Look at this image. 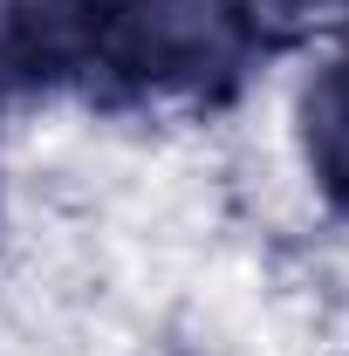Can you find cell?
I'll list each match as a JSON object with an SVG mask.
<instances>
[{
	"label": "cell",
	"mask_w": 349,
	"mask_h": 356,
	"mask_svg": "<svg viewBox=\"0 0 349 356\" xmlns=\"http://www.w3.org/2000/svg\"><path fill=\"white\" fill-rule=\"evenodd\" d=\"M261 48H302L315 35H336L349 28V0H240Z\"/></svg>",
	"instance_id": "3957f363"
},
{
	"label": "cell",
	"mask_w": 349,
	"mask_h": 356,
	"mask_svg": "<svg viewBox=\"0 0 349 356\" xmlns=\"http://www.w3.org/2000/svg\"><path fill=\"white\" fill-rule=\"evenodd\" d=\"M267 55L240 0H21L0 62L21 83H76L110 103L213 110Z\"/></svg>",
	"instance_id": "6da1fadb"
},
{
	"label": "cell",
	"mask_w": 349,
	"mask_h": 356,
	"mask_svg": "<svg viewBox=\"0 0 349 356\" xmlns=\"http://www.w3.org/2000/svg\"><path fill=\"white\" fill-rule=\"evenodd\" d=\"M295 131H302V158L315 192L349 213V48H336L295 96Z\"/></svg>",
	"instance_id": "7a4b0ae2"
}]
</instances>
